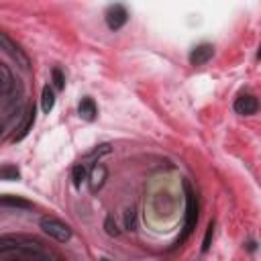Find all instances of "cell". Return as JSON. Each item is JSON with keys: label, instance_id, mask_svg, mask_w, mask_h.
<instances>
[{"label": "cell", "instance_id": "6da1fadb", "mask_svg": "<svg viewBox=\"0 0 261 261\" xmlns=\"http://www.w3.org/2000/svg\"><path fill=\"white\" fill-rule=\"evenodd\" d=\"M41 228H43V232H47L51 239H55L59 243H65V241L71 239V228L67 224H63L61 220L53 218V216L41 218Z\"/></svg>", "mask_w": 261, "mask_h": 261}, {"label": "cell", "instance_id": "7a4b0ae2", "mask_svg": "<svg viewBox=\"0 0 261 261\" xmlns=\"http://www.w3.org/2000/svg\"><path fill=\"white\" fill-rule=\"evenodd\" d=\"M184 188H186V200H188V204H186V230H184V237L181 239H186L192 232V228L196 224V218H198V204H196L194 192H192V188H190L188 181L184 184Z\"/></svg>", "mask_w": 261, "mask_h": 261}, {"label": "cell", "instance_id": "3957f363", "mask_svg": "<svg viewBox=\"0 0 261 261\" xmlns=\"http://www.w3.org/2000/svg\"><path fill=\"white\" fill-rule=\"evenodd\" d=\"M126 20H128V12H126V8L122 4L108 6V10H106V24H108L110 31H118L120 27L126 24Z\"/></svg>", "mask_w": 261, "mask_h": 261}, {"label": "cell", "instance_id": "277c9868", "mask_svg": "<svg viewBox=\"0 0 261 261\" xmlns=\"http://www.w3.org/2000/svg\"><path fill=\"white\" fill-rule=\"evenodd\" d=\"M259 110V102L255 96L251 94H243L234 100V112L237 114H243V116H249V114H255Z\"/></svg>", "mask_w": 261, "mask_h": 261}, {"label": "cell", "instance_id": "5b68a950", "mask_svg": "<svg viewBox=\"0 0 261 261\" xmlns=\"http://www.w3.org/2000/svg\"><path fill=\"white\" fill-rule=\"evenodd\" d=\"M212 53H214V47L208 45V43H202V45H198V47L192 49V53H190V63H192V65H204V63L212 57Z\"/></svg>", "mask_w": 261, "mask_h": 261}, {"label": "cell", "instance_id": "8992f818", "mask_svg": "<svg viewBox=\"0 0 261 261\" xmlns=\"http://www.w3.org/2000/svg\"><path fill=\"white\" fill-rule=\"evenodd\" d=\"M0 45H2V49H4V51L10 55V57H14V59L20 63V67H24V69L29 67V61H27V57L20 53V49H18V47H12V45H10V41H8V37H6L4 33L0 35Z\"/></svg>", "mask_w": 261, "mask_h": 261}, {"label": "cell", "instance_id": "52a82bcc", "mask_svg": "<svg viewBox=\"0 0 261 261\" xmlns=\"http://www.w3.org/2000/svg\"><path fill=\"white\" fill-rule=\"evenodd\" d=\"M106 165L104 163H96L94 167H92V171H90V188L96 192L98 188H102V184H104V179H106Z\"/></svg>", "mask_w": 261, "mask_h": 261}, {"label": "cell", "instance_id": "ba28073f", "mask_svg": "<svg viewBox=\"0 0 261 261\" xmlns=\"http://www.w3.org/2000/svg\"><path fill=\"white\" fill-rule=\"evenodd\" d=\"M80 116L84 118V120H94L96 118V104H94V100L92 98H82V102H80Z\"/></svg>", "mask_w": 261, "mask_h": 261}, {"label": "cell", "instance_id": "9c48e42d", "mask_svg": "<svg viewBox=\"0 0 261 261\" xmlns=\"http://www.w3.org/2000/svg\"><path fill=\"white\" fill-rule=\"evenodd\" d=\"M12 84H14V80H12L10 71H8V67L6 65H0V94H2V98L8 96Z\"/></svg>", "mask_w": 261, "mask_h": 261}, {"label": "cell", "instance_id": "30bf717a", "mask_svg": "<svg viewBox=\"0 0 261 261\" xmlns=\"http://www.w3.org/2000/svg\"><path fill=\"white\" fill-rule=\"evenodd\" d=\"M53 104H55L53 90H51L49 86H45V88H43V92H41V108H43V112H45V114H49V112L53 110Z\"/></svg>", "mask_w": 261, "mask_h": 261}, {"label": "cell", "instance_id": "8fae6325", "mask_svg": "<svg viewBox=\"0 0 261 261\" xmlns=\"http://www.w3.org/2000/svg\"><path fill=\"white\" fill-rule=\"evenodd\" d=\"M33 122H35V108H29V112H27V118H24V122L20 124V128H18V133L14 135V139L12 141H20L27 133H29V128L33 126Z\"/></svg>", "mask_w": 261, "mask_h": 261}, {"label": "cell", "instance_id": "7c38bea8", "mask_svg": "<svg viewBox=\"0 0 261 261\" xmlns=\"http://www.w3.org/2000/svg\"><path fill=\"white\" fill-rule=\"evenodd\" d=\"M84 179H86V167L82 163L73 165V169H71V181H73V186L80 188L84 184Z\"/></svg>", "mask_w": 261, "mask_h": 261}, {"label": "cell", "instance_id": "4fadbf2b", "mask_svg": "<svg viewBox=\"0 0 261 261\" xmlns=\"http://www.w3.org/2000/svg\"><path fill=\"white\" fill-rule=\"evenodd\" d=\"M2 204L4 206H14V208H33L31 202H27L22 198H12V196H4L2 198Z\"/></svg>", "mask_w": 261, "mask_h": 261}, {"label": "cell", "instance_id": "5bb4252c", "mask_svg": "<svg viewBox=\"0 0 261 261\" xmlns=\"http://www.w3.org/2000/svg\"><path fill=\"white\" fill-rule=\"evenodd\" d=\"M18 175H20V171L14 165H2V169H0V177L2 179L12 181V179H18Z\"/></svg>", "mask_w": 261, "mask_h": 261}, {"label": "cell", "instance_id": "9a60e30c", "mask_svg": "<svg viewBox=\"0 0 261 261\" xmlns=\"http://www.w3.org/2000/svg\"><path fill=\"white\" fill-rule=\"evenodd\" d=\"M53 84H55V88L57 90H63V86H65V77H63V73H61V69L59 67H53Z\"/></svg>", "mask_w": 261, "mask_h": 261}, {"label": "cell", "instance_id": "2e32d148", "mask_svg": "<svg viewBox=\"0 0 261 261\" xmlns=\"http://www.w3.org/2000/svg\"><path fill=\"white\" fill-rule=\"evenodd\" d=\"M124 224H126V228H128V230H135V226H137L135 210H126V214H124Z\"/></svg>", "mask_w": 261, "mask_h": 261}, {"label": "cell", "instance_id": "e0dca14e", "mask_svg": "<svg viewBox=\"0 0 261 261\" xmlns=\"http://www.w3.org/2000/svg\"><path fill=\"white\" fill-rule=\"evenodd\" d=\"M212 230H214V224L210 222L208 228H206V237H204V243H202V251H208V249H210V237H212Z\"/></svg>", "mask_w": 261, "mask_h": 261}, {"label": "cell", "instance_id": "ac0fdd59", "mask_svg": "<svg viewBox=\"0 0 261 261\" xmlns=\"http://www.w3.org/2000/svg\"><path fill=\"white\" fill-rule=\"evenodd\" d=\"M104 226H106V232H108L110 237H116V234H118V228H116V224H112V216H108V218H106Z\"/></svg>", "mask_w": 261, "mask_h": 261}, {"label": "cell", "instance_id": "d6986e66", "mask_svg": "<svg viewBox=\"0 0 261 261\" xmlns=\"http://www.w3.org/2000/svg\"><path fill=\"white\" fill-rule=\"evenodd\" d=\"M257 55H259V59H261V45H259V53H257Z\"/></svg>", "mask_w": 261, "mask_h": 261}, {"label": "cell", "instance_id": "ffe728a7", "mask_svg": "<svg viewBox=\"0 0 261 261\" xmlns=\"http://www.w3.org/2000/svg\"><path fill=\"white\" fill-rule=\"evenodd\" d=\"M100 261H108V259H100Z\"/></svg>", "mask_w": 261, "mask_h": 261}]
</instances>
